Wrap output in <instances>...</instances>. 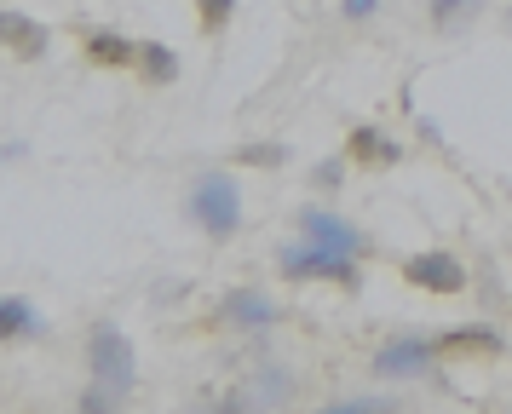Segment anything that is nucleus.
<instances>
[{
  "label": "nucleus",
  "mask_w": 512,
  "mask_h": 414,
  "mask_svg": "<svg viewBox=\"0 0 512 414\" xmlns=\"http://www.w3.org/2000/svg\"><path fill=\"white\" fill-rule=\"evenodd\" d=\"M282 276L288 282H340L346 294L363 288V265L357 253H340V248H323V242H300V248H282Z\"/></svg>",
  "instance_id": "nucleus-1"
},
{
  "label": "nucleus",
  "mask_w": 512,
  "mask_h": 414,
  "mask_svg": "<svg viewBox=\"0 0 512 414\" xmlns=\"http://www.w3.org/2000/svg\"><path fill=\"white\" fill-rule=\"evenodd\" d=\"M190 219L208 230L213 242H231L236 225H242V190H236L231 173H202L190 184Z\"/></svg>",
  "instance_id": "nucleus-2"
},
{
  "label": "nucleus",
  "mask_w": 512,
  "mask_h": 414,
  "mask_svg": "<svg viewBox=\"0 0 512 414\" xmlns=\"http://www.w3.org/2000/svg\"><path fill=\"white\" fill-rule=\"evenodd\" d=\"M87 368H93L98 386L121 391V397L139 386V357H133V340L121 328H93L87 334Z\"/></svg>",
  "instance_id": "nucleus-3"
},
{
  "label": "nucleus",
  "mask_w": 512,
  "mask_h": 414,
  "mask_svg": "<svg viewBox=\"0 0 512 414\" xmlns=\"http://www.w3.org/2000/svg\"><path fill=\"white\" fill-rule=\"evenodd\" d=\"M374 374L380 380H438L443 386V374H438V340H392V345H380L374 351Z\"/></svg>",
  "instance_id": "nucleus-4"
},
{
  "label": "nucleus",
  "mask_w": 512,
  "mask_h": 414,
  "mask_svg": "<svg viewBox=\"0 0 512 414\" xmlns=\"http://www.w3.org/2000/svg\"><path fill=\"white\" fill-rule=\"evenodd\" d=\"M403 276L415 288H426V294H466V265L443 248H426L415 259H403Z\"/></svg>",
  "instance_id": "nucleus-5"
},
{
  "label": "nucleus",
  "mask_w": 512,
  "mask_h": 414,
  "mask_svg": "<svg viewBox=\"0 0 512 414\" xmlns=\"http://www.w3.org/2000/svg\"><path fill=\"white\" fill-rule=\"evenodd\" d=\"M300 236L305 242H323V248H340V253H357V259H363V253H369V242H363V230L357 225H346V219H340V213H328V207H300Z\"/></svg>",
  "instance_id": "nucleus-6"
},
{
  "label": "nucleus",
  "mask_w": 512,
  "mask_h": 414,
  "mask_svg": "<svg viewBox=\"0 0 512 414\" xmlns=\"http://www.w3.org/2000/svg\"><path fill=\"white\" fill-rule=\"evenodd\" d=\"M0 46H6L12 58H24V64H41L52 52V35H47V23H35L29 12L0 6Z\"/></svg>",
  "instance_id": "nucleus-7"
},
{
  "label": "nucleus",
  "mask_w": 512,
  "mask_h": 414,
  "mask_svg": "<svg viewBox=\"0 0 512 414\" xmlns=\"http://www.w3.org/2000/svg\"><path fill=\"white\" fill-rule=\"evenodd\" d=\"M219 317L236 322V328H248V334H271V328L282 322V305L277 299H265L259 288H231L225 305H219Z\"/></svg>",
  "instance_id": "nucleus-8"
},
{
  "label": "nucleus",
  "mask_w": 512,
  "mask_h": 414,
  "mask_svg": "<svg viewBox=\"0 0 512 414\" xmlns=\"http://www.w3.org/2000/svg\"><path fill=\"white\" fill-rule=\"evenodd\" d=\"M41 334H47V322H41V311H35L29 299H18V294L0 299V345H12V340H41Z\"/></svg>",
  "instance_id": "nucleus-9"
},
{
  "label": "nucleus",
  "mask_w": 512,
  "mask_h": 414,
  "mask_svg": "<svg viewBox=\"0 0 512 414\" xmlns=\"http://www.w3.org/2000/svg\"><path fill=\"white\" fill-rule=\"evenodd\" d=\"M346 156L363 161V167H392L403 150H397V138H386L380 127H351L346 133Z\"/></svg>",
  "instance_id": "nucleus-10"
},
{
  "label": "nucleus",
  "mask_w": 512,
  "mask_h": 414,
  "mask_svg": "<svg viewBox=\"0 0 512 414\" xmlns=\"http://www.w3.org/2000/svg\"><path fill=\"white\" fill-rule=\"evenodd\" d=\"M87 64H98V69L139 64V41H127V35H116V29H93V35H87Z\"/></svg>",
  "instance_id": "nucleus-11"
},
{
  "label": "nucleus",
  "mask_w": 512,
  "mask_h": 414,
  "mask_svg": "<svg viewBox=\"0 0 512 414\" xmlns=\"http://www.w3.org/2000/svg\"><path fill=\"white\" fill-rule=\"evenodd\" d=\"M150 87H173L179 81V52L167 41H139V64H133Z\"/></svg>",
  "instance_id": "nucleus-12"
},
{
  "label": "nucleus",
  "mask_w": 512,
  "mask_h": 414,
  "mask_svg": "<svg viewBox=\"0 0 512 414\" xmlns=\"http://www.w3.org/2000/svg\"><path fill=\"white\" fill-rule=\"evenodd\" d=\"M438 351H489V357H501L507 340L495 334V328H455V334H443Z\"/></svg>",
  "instance_id": "nucleus-13"
},
{
  "label": "nucleus",
  "mask_w": 512,
  "mask_h": 414,
  "mask_svg": "<svg viewBox=\"0 0 512 414\" xmlns=\"http://www.w3.org/2000/svg\"><path fill=\"white\" fill-rule=\"evenodd\" d=\"M478 12H484V0H432L426 6V18L438 23V29H455V23L478 18Z\"/></svg>",
  "instance_id": "nucleus-14"
},
{
  "label": "nucleus",
  "mask_w": 512,
  "mask_h": 414,
  "mask_svg": "<svg viewBox=\"0 0 512 414\" xmlns=\"http://www.w3.org/2000/svg\"><path fill=\"white\" fill-rule=\"evenodd\" d=\"M231 161L236 167H282L288 161V144H236Z\"/></svg>",
  "instance_id": "nucleus-15"
},
{
  "label": "nucleus",
  "mask_w": 512,
  "mask_h": 414,
  "mask_svg": "<svg viewBox=\"0 0 512 414\" xmlns=\"http://www.w3.org/2000/svg\"><path fill=\"white\" fill-rule=\"evenodd\" d=\"M288 397H294V374L288 368H259L254 403H288Z\"/></svg>",
  "instance_id": "nucleus-16"
},
{
  "label": "nucleus",
  "mask_w": 512,
  "mask_h": 414,
  "mask_svg": "<svg viewBox=\"0 0 512 414\" xmlns=\"http://www.w3.org/2000/svg\"><path fill=\"white\" fill-rule=\"evenodd\" d=\"M196 18H202L208 35H219V29L236 18V0H196Z\"/></svg>",
  "instance_id": "nucleus-17"
},
{
  "label": "nucleus",
  "mask_w": 512,
  "mask_h": 414,
  "mask_svg": "<svg viewBox=\"0 0 512 414\" xmlns=\"http://www.w3.org/2000/svg\"><path fill=\"white\" fill-rule=\"evenodd\" d=\"M334 414H386V409H397L392 397H334L328 403Z\"/></svg>",
  "instance_id": "nucleus-18"
},
{
  "label": "nucleus",
  "mask_w": 512,
  "mask_h": 414,
  "mask_svg": "<svg viewBox=\"0 0 512 414\" xmlns=\"http://www.w3.org/2000/svg\"><path fill=\"white\" fill-rule=\"evenodd\" d=\"M340 179H346V167H340V161H323V167H311V184H317V190H340Z\"/></svg>",
  "instance_id": "nucleus-19"
},
{
  "label": "nucleus",
  "mask_w": 512,
  "mask_h": 414,
  "mask_svg": "<svg viewBox=\"0 0 512 414\" xmlns=\"http://www.w3.org/2000/svg\"><path fill=\"white\" fill-rule=\"evenodd\" d=\"M81 409H87V414H98V409L110 414V409H121V391H110V386H104V391H87V397H81Z\"/></svg>",
  "instance_id": "nucleus-20"
},
{
  "label": "nucleus",
  "mask_w": 512,
  "mask_h": 414,
  "mask_svg": "<svg viewBox=\"0 0 512 414\" xmlns=\"http://www.w3.org/2000/svg\"><path fill=\"white\" fill-rule=\"evenodd\" d=\"M340 12H346V18H374L380 0H340Z\"/></svg>",
  "instance_id": "nucleus-21"
}]
</instances>
